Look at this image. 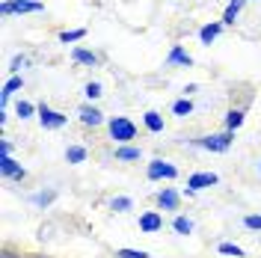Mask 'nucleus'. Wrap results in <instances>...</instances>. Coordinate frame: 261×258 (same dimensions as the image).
<instances>
[{"label": "nucleus", "mask_w": 261, "mask_h": 258, "mask_svg": "<svg viewBox=\"0 0 261 258\" xmlns=\"http://www.w3.org/2000/svg\"><path fill=\"white\" fill-rule=\"evenodd\" d=\"M107 131H110V140H116L119 145H128L137 140V125L130 122L128 116H113L107 122Z\"/></svg>", "instance_id": "obj_1"}, {"label": "nucleus", "mask_w": 261, "mask_h": 258, "mask_svg": "<svg viewBox=\"0 0 261 258\" xmlns=\"http://www.w3.org/2000/svg\"><path fill=\"white\" fill-rule=\"evenodd\" d=\"M71 60H74V63L89 65V68H95V65H98V57L92 54V50H86V48H74V50H71Z\"/></svg>", "instance_id": "obj_12"}, {"label": "nucleus", "mask_w": 261, "mask_h": 258, "mask_svg": "<svg viewBox=\"0 0 261 258\" xmlns=\"http://www.w3.org/2000/svg\"><path fill=\"white\" fill-rule=\"evenodd\" d=\"M140 158H143V151H140V148H134V145H122V148H116V161H122V163L140 161Z\"/></svg>", "instance_id": "obj_13"}, {"label": "nucleus", "mask_w": 261, "mask_h": 258, "mask_svg": "<svg viewBox=\"0 0 261 258\" xmlns=\"http://www.w3.org/2000/svg\"><path fill=\"white\" fill-rule=\"evenodd\" d=\"M246 228H261V217H244Z\"/></svg>", "instance_id": "obj_28"}, {"label": "nucleus", "mask_w": 261, "mask_h": 258, "mask_svg": "<svg viewBox=\"0 0 261 258\" xmlns=\"http://www.w3.org/2000/svg\"><path fill=\"white\" fill-rule=\"evenodd\" d=\"M15 89H21V78H9V81H6V86H3V104L9 101V95H12Z\"/></svg>", "instance_id": "obj_22"}, {"label": "nucleus", "mask_w": 261, "mask_h": 258, "mask_svg": "<svg viewBox=\"0 0 261 258\" xmlns=\"http://www.w3.org/2000/svg\"><path fill=\"white\" fill-rule=\"evenodd\" d=\"M77 116H81V125H86V128L104 125V113H101L98 107H89V104H83L81 110H77Z\"/></svg>", "instance_id": "obj_5"}, {"label": "nucleus", "mask_w": 261, "mask_h": 258, "mask_svg": "<svg viewBox=\"0 0 261 258\" xmlns=\"http://www.w3.org/2000/svg\"><path fill=\"white\" fill-rule=\"evenodd\" d=\"M39 122H42V128L57 131V128H63L68 119H65L63 113H57V110H50L48 104H42V107H39Z\"/></svg>", "instance_id": "obj_3"}, {"label": "nucleus", "mask_w": 261, "mask_h": 258, "mask_svg": "<svg viewBox=\"0 0 261 258\" xmlns=\"http://www.w3.org/2000/svg\"><path fill=\"white\" fill-rule=\"evenodd\" d=\"M30 258H54V255H30Z\"/></svg>", "instance_id": "obj_30"}, {"label": "nucleus", "mask_w": 261, "mask_h": 258, "mask_svg": "<svg viewBox=\"0 0 261 258\" xmlns=\"http://www.w3.org/2000/svg\"><path fill=\"white\" fill-rule=\"evenodd\" d=\"M172 228H175L178 235H190V231H193V223H190L187 217H175V223H172Z\"/></svg>", "instance_id": "obj_21"}, {"label": "nucleus", "mask_w": 261, "mask_h": 258, "mask_svg": "<svg viewBox=\"0 0 261 258\" xmlns=\"http://www.w3.org/2000/svg\"><path fill=\"white\" fill-rule=\"evenodd\" d=\"M166 63L169 65H184V68H190V65H193V57H190V54H187V50L181 48V45H175V48L169 50V57H166Z\"/></svg>", "instance_id": "obj_10"}, {"label": "nucleus", "mask_w": 261, "mask_h": 258, "mask_svg": "<svg viewBox=\"0 0 261 258\" xmlns=\"http://www.w3.org/2000/svg\"><path fill=\"white\" fill-rule=\"evenodd\" d=\"M175 175H178V169H175L172 163H166V161L148 163V178H151V181H158V178H175Z\"/></svg>", "instance_id": "obj_4"}, {"label": "nucleus", "mask_w": 261, "mask_h": 258, "mask_svg": "<svg viewBox=\"0 0 261 258\" xmlns=\"http://www.w3.org/2000/svg\"><path fill=\"white\" fill-rule=\"evenodd\" d=\"M116 258H148V252H137V249H116Z\"/></svg>", "instance_id": "obj_24"}, {"label": "nucleus", "mask_w": 261, "mask_h": 258, "mask_svg": "<svg viewBox=\"0 0 261 258\" xmlns=\"http://www.w3.org/2000/svg\"><path fill=\"white\" fill-rule=\"evenodd\" d=\"M83 92H86V98H101L104 95V92H101V83H86Z\"/></svg>", "instance_id": "obj_25"}, {"label": "nucleus", "mask_w": 261, "mask_h": 258, "mask_svg": "<svg viewBox=\"0 0 261 258\" xmlns=\"http://www.w3.org/2000/svg\"><path fill=\"white\" fill-rule=\"evenodd\" d=\"M220 178L214 175V172H196V175L187 178V190H202V187H214Z\"/></svg>", "instance_id": "obj_8"}, {"label": "nucleus", "mask_w": 261, "mask_h": 258, "mask_svg": "<svg viewBox=\"0 0 261 258\" xmlns=\"http://www.w3.org/2000/svg\"><path fill=\"white\" fill-rule=\"evenodd\" d=\"M27 63V57H15L12 60V65H9V71H21V65Z\"/></svg>", "instance_id": "obj_29"}, {"label": "nucleus", "mask_w": 261, "mask_h": 258, "mask_svg": "<svg viewBox=\"0 0 261 258\" xmlns=\"http://www.w3.org/2000/svg\"><path fill=\"white\" fill-rule=\"evenodd\" d=\"M18 116H21V119H30L33 116V104L30 101H21V104H18Z\"/></svg>", "instance_id": "obj_26"}, {"label": "nucleus", "mask_w": 261, "mask_h": 258, "mask_svg": "<svg viewBox=\"0 0 261 258\" xmlns=\"http://www.w3.org/2000/svg\"><path fill=\"white\" fill-rule=\"evenodd\" d=\"M244 110H241V107H238V110H228L226 113V131H238L241 128V125H244Z\"/></svg>", "instance_id": "obj_16"}, {"label": "nucleus", "mask_w": 261, "mask_h": 258, "mask_svg": "<svg viewBox=\"0 0 261 258\" xmlns=\"http://www.w3.org/2000/svg\"><path fill=\"white\" fill-rule=\"evenodd\" d=\"M146 128L151 131V134H161V131H163V116L154 113V110H148V113H146Z\"/></svg>", "instance_id": "obj_17"}, {"label": "nucleus", "mask_w": 261, "mask_h": 258, "mask_svg": "<svg viewBox=\"0 0 261 258\" xmlns=\"http://www.w3.org/2000/svg\"><path fill=\"white\" fill-rule=\"evenodd\" d=\"M0 172H3V178H15V181H24V178H27V172H24V169L9 158V154H3V158H0Z\"/></svg>", "instance_id": "obj_7"}, {"label": "nucleus", "mask_w": 261, "mask_h": 258, "mask_svg": "<svg viewBox=\"0 0 261 258\" xmlns=\"http://www.w3.org/2000/svg\"><path fill=\"white\" fill-rule=\"evenodd\" d=\"M231 140H234V131H223V134H211V137L193 140V145H199V148H208V151H228Z\"/></svg>", "instance_id": "obj_2"}, {"label": "nucleus", "mask_w": 261, "mask_h": 258, "mask_svg": "<svg viewBox=\"0 0 261 258\" xmlns=\"http://www.w3.org/2000/svg\"><path fill=\"white\" fill-rule=\"evenodd\" d=\"M158 205L163 211H178V193L172 187H163L161 193H158Z\"/></svg>", "instance_id": "obj_9"}, {"label": "nucleus", "mask_w": 261, "mask_h": 258, "mask_svg": "<svg viewBox=\"0 0 261 258\" xmlns=\"http://www.w3.org/2000/svg\"><path fill=\"white\" fill-rule=\"evenodd\" d=\"M220 30H223V21H214V24H205V27L199 30V42H202V45H211L214 39L220 36Z\"/></svg>", "instance_id": "obj_11"}, {"label": "nucleus", "mask_w": 261, "mask_h": 258, "mask_svg": "<svg viewBox=\"0 0 261 258\" xmlns=\"http://www.w3.org/2000/svg\"><path fill=\"white\" fill-rule=\"evenodd\" d=\"M113 211H130V199H113Z\"/></svg>", "instance_id": "obj_27"}, {"label": "nucleus", "mask_w": 261, "mask_h": 258, "mask_svg": "<svg viewBox=\"0 0 261 258\" xmlns=\"http://www.w3.org/2000/svg\"><path fill=\"white\" fill-rule=\"evenodd\" d=\"M217 252L220 255H234V258H246V252L241 249V246H234V243H220L217 246Z\"/></svg>", "instance_id": "obj_19"}, {"label": "nucleus", "mask_w": 261, "mask_h": 258, "mask_svg": "<svg viewBox=\"0 0 261 258\" xmlns=\"http://www.w3.org/2000/svg\"><path fill=\"white\" fill-rule=\"evenodd\" d=\"M258 172H261V161H258Z\"/></svg>", "instance_id": "obj_31"}, {"label": "nucleus", "mask_w": 261, "mask_h": 258, "mask_svg": "<svg viewBox=\"0 0 261 258\" xmlns=\"http://www.w3.org/2000/svg\"><path fill=\"white\" fill-rule=\"evenodd\" d=\"M172 113H175V116H190V113H193V104H190L187 98H181V101L172 104Z\"/></svg>", "instance_id": "obj_20"}, {"label": "nucleus", "mask_w": 261, "mask_h": 258, "mask_svg": "<svg viewBox=\"0 0 261 258\" xmlns=\"http://www.w3.org/2000/svg\"><path fill=\"white\" fill-rule=\"evenodd\" d=\"M241 9H244V0H231L226 6V12H223V24H234V18L241 15Z\"/></svg>", "instance_id": "obj_15"}, {"label": "nucleus", "mask_w": 261, "mask_h": 258, "mask_svg": "<svg viewBox=\"0 0 261 258\" xmlns=\"http://www.w3.org/2000/svg\"><path fill=\"white\" fill-rule=\"evenodd\" d=\"M12 3V12H42L45 6L42 3H33V0H9Z\"/></svg>", "instance_id": "obj_14"}, {"label": "nucleus", "mask_w": 261, "mask_h": 258, "mask_svg": "<svg viewBox=\"0 0 261 258\" xmlns=\"http://www.w3.org/2000/svg\"><path fill=\"white\" fill-rule=\"evenodd\" d=\"M65 161L68 163H83L86 161V148H81V145H68V148H65Z\"/></svg>", "instance_id": "obj_18"}, {"label": "nucleus", "mask_w": 261, "mask_h": 258, "mask_svg": "<svg viewBox=\"0 0 261 258\" xmlns=\"http://www.w3.org/2000/svg\"><path fill=\"white\" fill-rule=\"evenodd\" d=\"M83 36H86V30H68V33L60 36V42H63V45H68V42H81Z\"/></svg>", "instance_id": "obj_23"}, {"label": "nucleus", "mask_w": 261, "mask_h": 258, "mask_svg": "<svg viewBox=\"0 0 261 258\" xmlns=\"http://www.w3.org/2000/svg\"><path fill=\"white\" fill-rule=\"evenodd\" d=\"M163 228V217L158 211H146L143 217H140V231H146V235H154V231H161Z\"/></svg>", "instance_id": "obj_6"}]
</instances>
